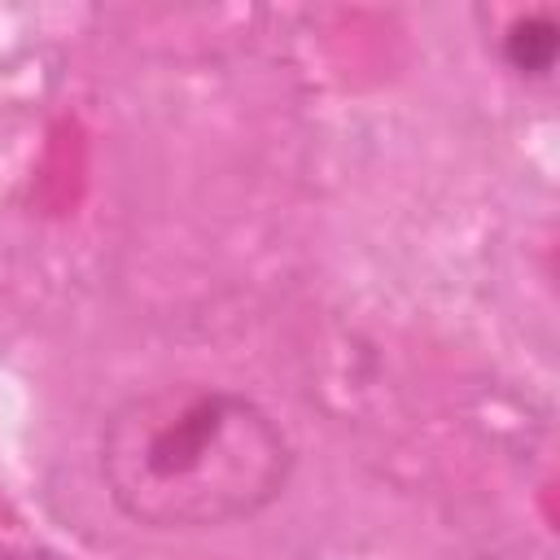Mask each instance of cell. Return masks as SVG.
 <instances>
[{
    "instance_id": "7a4b0ae2",
    "label": "cell",
    "mask_w": 560,
    "mask_h": 560,
    "mask_svg": "<svg viewBox=\"0 0 560 560\" xmlns=\"http://www.w3.org/2000/svg\"><path fill=\"white\" fill-rule=\"evenodd\" d=\"M560 57V26L551 13H525L503 35V61L525 79H547Z\"/></svg>"
},
{
    "instance_id": "6da1fadb",
    "label": "cell",
    "mask_w": 560,
    "mask_h": 560,
    "mask_svg": "<svg viewBox=\"0 0 560 560\" xmlns=\"http://www.w3.org/2000/svg\"><path fill=\"white\" fill-rule=\"evenodd\" d=\"M109 503L144 529H223L271 508L293 477V442L267 407L219 385L122 398L96 442Z\"/></svg>"
}]
</instances>
